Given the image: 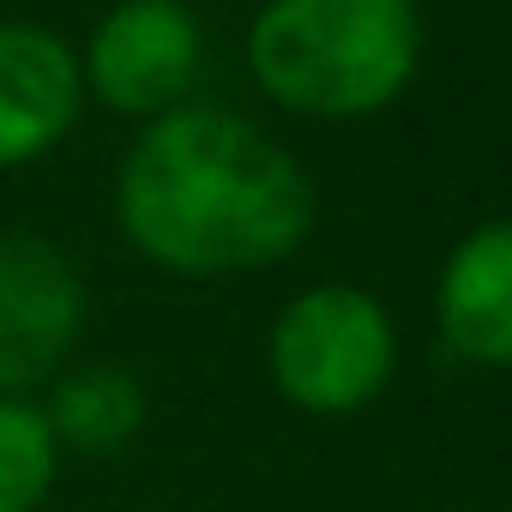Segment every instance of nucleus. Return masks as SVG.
Masks as SVG:
<instances>
[{"mask_svg":"<svg viewBox=\"0 0 512 512\" xmlns=\"http://www.w3.org/2000/svg\"><path fill=\"white\" fill-rule=\"evenodd\" d=\"M115 217L145 260L175 278H241L308 241L314 181L247 115L181 103L151 115L127 145Z\"/></svg>","mask_w":512,"mask_h":512,"instance_id":"f257e3e1","label":"nucleus"},{"mask_svg":"<svg viewBox=\"0 0 512 512\" xmlns=\"http://www.w3.org/2000/svg\"><path fill=\"white\" fill-rule=\"evenodd\" d=\"M416 61V0H266L247 31L260 91L314 121H362L398 103Z\"/></svg>","mask_w":512,"mask_h":512,"instance_id":"f03ea898","label":"nucleus"},{"mask_svg":"<svg viewBox=\"0 0 512 512\" xmlns=\"http://www.w3.org/2000/svg\"><path fill=\"white\" fill-rule=\"evenodd\" d=\"M434 320L458 362L512 368V217L470 229L440 266Z\"/></svg>","mask_w":512,"mask_h":512,"instance_id":"0eeeda50","label":"nucleus"},{"mask_svg":"<svg viewBox=\"0 0 512 512\" xmlns=\"http://www.w3.org/2000/svg\"><path fill=\"white\" fill-rule=\"evenodd\" d=\"M49 422H55V440L73 452H115L139 434L145 392L127 368H85V374L61 380Z\"/></svg>","mask_w":512,"mask_h":512,"instance_id":"6e6552de","label":"nucleus"},{"mask_svg":"<svg viewBox=\"0 0 512 512\" xmlns=\"http://www.w3.org/2000/svg\"><path fill=\"white\" fill-rule=\"evenodd\" d=\"M199 61H205V37L181 0H121L91 31L79 73L85 91H97V103L151 121L187 103Z\"/></svg>","mask_w":512,"mask_h":512,"instance_id":"20e7f679","label":"nucleus"},{"mask_svg":"<svg viewBox=\"0 0 512 512\" xmlns=\"http://www.w3.org/2000/svg\"><path fill=\"white\" fill-rule=\"evenodd\" d=\"M85 103L79 55L43 25H0V169L55 151Z\"/></svg>","mask_w":512,"mask_h":512,"instance_id":"423d86ee","label":"nucleus"},{"mask_svg":"<svg viewBox=\"0 0 512 512\" xmlns=\"http://www.w3.org/2000/svg\"><path fill=\"white\" fill-rule=\"evenodd\" d=\"M266 362L296 410L356 416L386 392L398 368V326L380 296L356 284H314L278 314Z\"/></svg>","mask_w":512,"mask_h":512,"instance_id":"7ed1b4c3","label":"nucleus"},{"mask_svg":"<svg viewBox=\"0 0 512 512\" xmlns=\"http://www.w3.org/2000/svg\"><path fill=\"white\" fill-rule=\"evenodd\" d=\"M61 440L43 404L0 398V512H37L55 488Z\"/></svg>","mask_w":512,"mask_h":512,"instance_id":"1a4fd4ad","label":"nucleus"},{"mask_svg":"<svg viewBox=\"0 0 512 512\" xmlns=\"http://www.w3.org/2000/svg\"><path fill=\"white\" fill-rule=\"evenodd\" d=\"M85 284L73 260L25 229H0V398L43 386L79 344Z\"/></svg>","mask_w":512,"mask_h":512,"instance_id":"39448f33","label":"nucleus"}]
</instances>
